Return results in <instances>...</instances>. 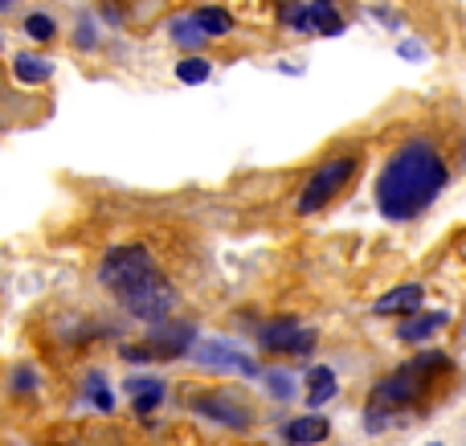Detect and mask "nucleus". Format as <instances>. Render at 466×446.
<instances>
[{
  "instance_id": "nucleus-11",
  "label": "nucleus",
  "mask_w": 466,
  "mask_h": 446,
  "mask_svg": "<svg viewBox=\"0 0 466 446\" xmlns=\"http://www.w3.org/2000/svg\"><path fill=\"white\" fill-rule=\"evenodd\" d=\"M123 393L131 398V410H136V414H152V410L164 401V381L160 377H127V381H123Z\"/></svg>"
},
{
  "instance_id": "nucleus-7",
  "label": "nucleus",
  "mask_w": 466,
  "mask_h": 446,
  "mask_svg": "<svg viewBox=\"0 0 466 446\" xmlns=\"http://www.w3.org/2000/svg\"><path fill=\"white\" fill-rule=\"evenodd\" d=\"M193 410L201 418H209V422L229 426V431H249V410L238 398H229V393H197Z\"/></svg>"
},
{
  "instance_id": "nucleus-21",
  "label": "nucleus",
  "mask_w": 466,
  "mask_h": 446,
  "mask_svg": "<svg viewBox=\"0 0 466 446\" xmlns=\"http://www.w3.org/2000/svg\"><path fill=\"white\" fill-rule=\"evenodd\" d=\"M13 390H16V393L37 390V373H29V369H16V373H13Z\"/></svg>"
},
{
  "instance_id": "nucleus-13",
  "label": "nucleus",
  "mask_w": 466,
  "mask_h": 446,
  "mask_svg": "<svg viewBox=\"0 0 466 446\" xmlns=\"http://www.w3.org/2000/svg\"><path fill=\"white\" fill-rule=\"evenodd\" d=\"M303 381H307V406H311V410L328 406V401L339 393V381H336V373H331V369H311Z\"/></svg>"
},
{
  "instance_id": "nucleus-5",
  "label": "nucleus",
  "mask_w": 466,
  "mask_h": 446,
  "mask_svg": "<svg viewBox=\"0 0 466 446\" xmlns=\"http://www.w3.org/2000/svg\"><path fill=\"white\" fill-rule=\"evenodd\" d=\"M258 344L266 352H282V357H307V352H315V332L299 324L295 316H279L270 324H262Z\"/></svg>"
},
{
  "instance_id": "nucleus-19",
  "label": "nucleus",
  "mask_w": 466,
  "mask_h": 446,
  "mask_svg": "<svg viewBox=\"0 0 466 446\" xmlns=\"http://www.w3.org/2000/svg\"><path fill=\"white\" fill-rule=\"evenodd\" d=\"M262 381L270 385L274 398H295V377L282 373V369H270V373H262Z\"/></svg>"
},
{
  "instance_id": "nucleus-18",
  "label": "nucleus",
  "mask_w": 466,
  "mask_h": 446,
  "mask_svg": "<svg viewBox=\"0 0 466 446\" xmlns=\"http://www.w3.org/2000/svg\"><path fill=\"white\" fill-rule=\"evenodd\" d=\"M25 33H29L33 41H49L57 33V25H54V16L49 13H29L25 16Z\"/></svg>"
},
{
  "instance_id": "nucleus-15",
  "label": "nucleus",
  "mask_w": 466,
  "mask_h": 446,
  "mask_svg": "<svg viewBox=\"0 0 466 446\" xmlns=\"http://www.w3.org/2000/svg\"><path fill=\"white\" fill-rule=\"evenodd\" d=\"M13 74L16 82H49V74H54V66L46 62V57H33V54H16L13 57Z\"/></svg>"
},
{
  "instance_id": "nucleus-12",
  "label": "nucleus",
  "mask_w": 466,
  "mask_h": 446,
  "mask_svg": "<svg viewBox=\"0 0 466 446\" xmlns=\"http://www.w3.org/2000/svg\"><path fill=\"white\" fill-rule=\"evenodd\" d=\"M307 29L323 33V37H336V33H344V16H339V8L331 0H311L307 5Z\"/></svg>"
},
{
  "instance_id": "nucleus-6",
  "label": "nucleus",
  "mask_w": 466,
  "mask_h": 446,
  "mask_svg": "<svg viewBox=\"0 0 466 446\" xmlns=\"http://www.w3.org/2000/svg\"><path fill=\"white\" fill-rule=\"evenodd\" d=\"M193 360H197L201 369H218V373H246V377L258 373L254 360H249L241 349L226 344V340H201V344L193 349Z\"/></svg>"
},
{
  "instance_id": "nucleus-16",
  "label": "nucleus",
  "mask_w": 466,
  "mask_h": 446,
  "mask_svg": "<svg viewBox=\"0 0 466 446\" xmlns=\"http://www.w3.org/2000/svg\"><path fill=\"white\" fill-rule=\"evenodd\" d=\"M209 74H213V66L205 62V57H185V62L177 66V78L188 82V86H197V82H209Z\"/></svg>"
},
{
  "instance_id": "nucleus-3",
  "label": "nucleus",
  "mask_w": 466,
  "mask_h": 446,
  "mask_svg": "<svg viewBox=\"0 0 466 446\" xmlns=\"http://www.w3.org/2000/svg\"><path fill=\"white\" fill-rule=\"evenodd\" d=\"M434 369H438V373H446V369H451V360H446L442 352H421V357L405 360L393 377H385V381L372 390V398H369V426H372V431H380V426H385V418H380V414H393L397 406H413V401L421 398V390H426V381H430V373H434Z\"/></svg>"
},
{
  "instance_id": "nucleus-17",
  "label": "nucleus",
  "mask_w": 466,
  "mask_h": 446,
  "mask_svg": "<svg viewBox=\"0 0 466 446\" xmlns=\"http://www.w3.org/2000/svg\"><path fill=\"white\" fill-rule=\"evenodd\" d=\"M172 37H177L185 49H197V46H201V41H205V33L197 29V21H193V16H177V21H172Z\"/></svg>"
},
{
  "instance_id": "nucleus-22",
  "label": "nucleus",
  "mask_w": 466,
  "mask_h": 446,
  "mask_svg": "<svg viewBox=\"0 0 466 446\" xmlns=\"http://www.w3.org/2000/svg\"><path fill=\"white\" fill-rule=\"evenodd\" d=\"M90 41H95V33H90V16H86V21H82V29H78V46H90Z\"/></svg>"
},
{
  "instance_id": "nucleus-24",
  "label": "nucleus",
  "mask_w": 466,
  "mask_h": 446,
  "mask_svg": "<svg viewBox=\"0 0 466 446\" xmlns=\"http://www.w3.org/2000/svg\"><path fill=\"white\" fill-rule=\"evenodd\" d=\"M430 446H442V442H430Z\"/></svg>"
},
{
  "instance_id": "nucleus-23",
  "label": "nucleus",
  "mask_w": 466,
  "mask_h": 446,
  "mask_svg": "<svg viewBox=\"0 0 466 446\" xmlns=\"http://www.w3.org/2000/svg\"><path fill=\"white\" fill-rule=\"evenodd\" d=\"M0 5H5V8H8V5H16V0H0Z\"/></svg>"
},
{
  "instance_id": "nucleus-10",
  "label": "nucleus",
  "mask_w": 466,
  "mask_h": 446,
  "mask_svg": "<svg viewBox=\"0 0 466 446\" xmlns=\"http://www.w3.org/2000/svg\"><path fill=\"white\" fill-rule=\"evenodd\" d=\"M331 434V422L319 414H303V418H290L287 426H282V439H287L290 446H315L323 442Z\"/></svg>"
},
{
  "instance_id": "nucleus-4",
  "label": "nucleus",
  "mask_w": 466,
  "mask_h": 446,
  "mask_svg": "<svg viewBox=\"0 0 466 446\" xmlns=\"http://www.w3.org/2000/svg\"><path fill=\"white\" fill-rule=\"evenodd\" d=\"M356 172H360V160H356V156H331V160H323L319 168L303 180V193H299V201H295V213L299 218H311V213L328 209V205L348 188V180H352Z\"/></svg>"
},
{
  "instance_id": "nucleus-14",
  "label": "nucleus",
  "mask_w": 466,
  "mask_h": 446,
  "mask_svg": "<svg viewBox=\"0 0 466 446\" xmlns=\"http://www.w3.org/2000/svg\"><path fill=\"white\" fill-rule=\"evenodd\" d=\"M197 21V29L205 33V37H226V33L233 29V16H229V8H218V5H205V8H197V13H188Z\"/></svg>"
},
{
  "instance_id": "nucleus-20",
  "label": "nucleus",
  "mask_w": 466,
  "mask_h": 446,
  "mask_svg": "<svg viewBox=\"0 0 466 446\" xmlns=\"http://www.w3.org/2000/svg\"><path fill=\"white\" fill-rule=\"evenodd\" d=\"M86 398L95 401L103 414L111 410V393H106V377H103V373H90V377H86Z\"/></svg>"
},
{
  "instance_id": "nucleus-8",
  "label": "nucleus",
  "mask_w": 466,
  "mask_h": 446,
  "mask_svg": "<svg viewBox=\"0 0 466 446\" xmlns=\"http://www.w3.org/2000/svg\"><path fill=\"white\" fill-rule=\"evenodd\" d=\"M426 299V287L421 283H405V287H393L385 291L377 303H372V316H413Z\"/></svg>"
},
{
  "instance_id": "nucleus-1",
  "label": "nucleus",
  "mask_w": 466,
  "mask_h": 446,
  "mask_svg": "<svg viewBox=\"0 0 466 446\" xmlns=\"http://www.w3.org/2000/svg\"><path fill=\"white\" fill-rule=\"evenodd\" d=\"M98 283L119 299V308L139 324H168L177 311L180 295L172 287V279L160 270V262L152 258L144 242H119L103 254L98 262Z\"/></svg>"
},
{
  "instance_id": "nucleus-9",
  "label": "nucleus",
  "mask_w": 466,
  "mask_h": 446,
  "mask_svg": "<svg viewBox=\"0 0 466 446\" xmlns=\"http://www.w3.org/2000/svg\"><path fill=\"white\" fill-rule=\"evenodd\" d=\"M451 324V311H413V316L401 319V328H397V340L405 344H426L434 332H442V328Z\"/></svg>"
},
{
  "instance_id": "nucleus-2",
  "label": "nucleus",
  "mask_w": 466,
  "mask_h": 446,
  "mask_svg": "<svg viewBox=\"0 0 466 446\" xmlns=\"http://www.w3.org/2000/svg\"><path fill=\"white\" fill-rule=\"evenodd\" d=\"M451 185L442 152L430 139H405L377 177V209L385 221H413Z\"/></svg>"
}]
</instances>
